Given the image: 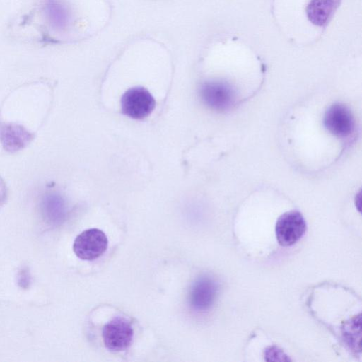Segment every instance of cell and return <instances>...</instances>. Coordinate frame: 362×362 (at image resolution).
<instances>
[{"label": "cell", "instance_id": "obj_5", "mask_svg": "<svg viewBox=\"0 0 362 362\" xmlns=\"http://www.w3.org/2000/svg\"><path fill=\"white\" fill-rule=\"evenodd\" d=\"M323 121L326 129L338 137L348 136L354 129V119L350 110L339 103L329 107Z\"/></svg>", "mask_w": 362, "mask_h": 362}, {"label": "cell", "instance_id": "obj_6", "mask_svg": "<svg viewBox=\"0 0 362 362\" xmlns=\"http://www.w3.org/2000/svg\"><path fill=\"white\" fill-rule=\"evenodd\" d=\"M204 102L216 110H226L231 107L235 100V91L227 83L212 81L204 83L201 88Z\"/></svg>", "mask_w": 362, "mask_h": 362}, {"label": "cell", "instance_id": "obj_9", "mask_svg": "<svg viewBox=\"0 0 362 362\" xmlns=\"http://www.w3.org/2000/svg\"><path fill=\"white\" fill-rule=\"evenodd\" d=\"M45 11L50 22L62 28L66 22V12L59 0H47Z\"/></svg>", "mask_w": 362, "mask_h": 362}, {"label": "cell", "instance_id": "obj_4", "mask_svg": "<svg viewBox=\"0 0 362 362\" xmlns=\"http://www.w3.org/2000/svg\"><path fill=\"white\" fill-rule=\"evenodd\" d=\"M134 330L131 324L124 318L117 317L106 323L102 330V337L105 347L113 351H120L128 348L133 339Z\"/></svg>", "mask_w": 362, "mask_h": 362}, {"label": "cell", "instance_id": "obj_8", "mask_svg": "<svg viewBox=\"0 0 362 362\" xmlns=\"http://www.w3.org/2000/svg\"><path fill=\"white\" fill-rule=\"evenodd\" d=\"M41 205L44 215L51 221H58L64 215V200L57 192L45 193L42 198Z\"/></svg>", "mask_w": 362, "mask_h": 362}, {"label": "cell", "instance_id": "obj_3", "mask_svg": "<svg viewBox=\"0 0 362 362\" xmlns=\"http://www.w3.org/2000/svg\"><path fill=\"white\" fill-rule=\"evenodd\" d=\"M305 230L306 223L303 215L295 210L281 215L275 227L276 240L284 247L294 245L303 237Z\"/></svg>", "mask_w": 362, "mask_h": 362}, {"label": "cell", "instance_id": "obj_2", "mask_svg": "<svg viewBox=\"0 0 362 362\" xmlns=\"http://www.w3.org/2000/svg\"><path fill=\"white\" fill-rule=\"evenodd\" d=\"M107 246L108 240L105 233L98 228H90L76 236L73 250L78 258L91 261L100 257Z\"/></svg>", "mask_w": 362, "mask_h": 362}, {"label": "cell", "instance_id": "obj_7", "mask_svg": "<svg viewBox=\"0 0 362 362\" xmlns=\"http://www.w3.org/2000/svg\"><path fill=\"white\" fill-rule=\"evenodd\" d=\"M216 281L209 276H202L192 284L189 291V304L196 311L208 310L214 304L217 293Z\"/></svg>", "mask_w": 362, "mask_h": 362}, {"label": "cell", "instance_id": "obj_10", "mask_svg": "<svg viewBox=\"0 0 362 362\" xmlns=\"http://www.w3.org/2000/svg\"><path fill=\"white\" fill-rule=\"evenodd\" d=\"M6 195V187L4 182L0 177V204L5 199Z\"/></svg>", "mask_w": 362, "mask_h": 362}, {"label": "cell", "instance_id": "obj_1", "mask_svg": "<svg viewBox=\"0 0 362 362\" xmlns=\"http://www.w3.org/2000/svg\"><path fill=\"white\" fill-rule=\"evenodd\" d=\"M122 112L134 119L148 117L156 107V100L150 92L143 86L129 88L121 98Z\"/></svg>", "mask_w": 362, "mask_h": 362}]
</instances>
